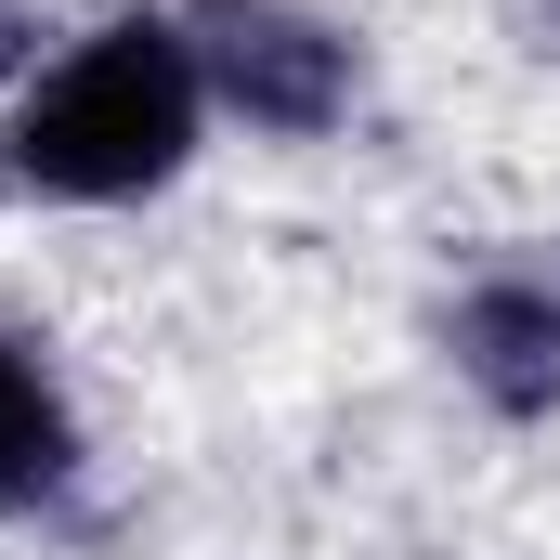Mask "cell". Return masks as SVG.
<instances>
[{"instance_id": "7a4b0ae2", "label": "cell", "mask_w": 560, "mask_h": 560, "mask_svg": "<svg viewBox=\"0 0 560 560\" xmlns=\"http://www.w3.org/2000/svg\"><path fill=\"white\" fill-rule=\"evenodd\" d=\"M209 118L248 143H339L365 118V26L326 0H170Z\"/></svg>"}, {"instance_id": "8992f818", "label": "cell", "mask_w": 560, "mask_h": 560, "mask_svg": "<svg viewBox=\"0 0 560 560\" xmlns=\"http://www.w3.org/2000/svg\"><path fill=\"white\" fill-rule=\"evenodd\" d=\"M26 66H39V13H26V0H0V92H13Z\"/></svg>"}, {"instance_id": "5b68a950", "label": "cell", "mask_w": 560, "mask_h": 560, "mask_svg": "<svg viewBox=\"0 0 560 560\" xmlns=\"http://www.w3.org/2000/svg\"><path fill=\"white\" fill-rule=\"evenodd\" d=\"M495 26H509L522 66H560V0H495Z\"/></svg>"}, {"instance_id": "277c9868", "label": "cell", "mask_w": 560, "mask_h": 560, "mask_svg": "<svg viewBox=\"0 0 560 560\" xmlns=\"http://www.w3.org/2000/svg\"><path fill=\"white\" fill-rule=\"evenodd\" d=\"M79 469H92V430H79L66 365H52L26 326H0V535H13V522H52V509L79 495Z\"/></svg>"}, {"instance_id": "6da1fadb", "label": "cell", "mask_w": 560, "mask_h": 560, "mask_svg": "<svg viewBox=\"0 0 560 560\" xmlns=\"http://www.w3.org/2000/svg\"><path fill=\"white\" fill-rule=\"evenodd\" d=\"M209 92L183 52V13L131 0L92 13L79 39H52L13 92H0V183L26 209H143L209 156Z\"/></svg>"}, {"instance_id": "3957f363", "label": "cell", "mask_w": 560, "mask_h": 560, "mask_svg": "<svg viewBox=\"0 0 560 560\" xmlns=\"http://www.w3.org/2000/svg\"><path fill=\"white\" fill-rule=\"evenodd\" d=\"M430 339H443V378L495 430H548L560 418V275L548 261H482L443 300Z\"/></svg>"}]
</instances>
